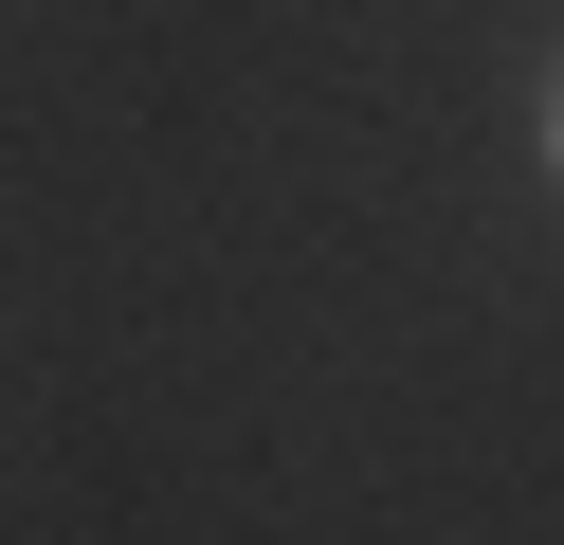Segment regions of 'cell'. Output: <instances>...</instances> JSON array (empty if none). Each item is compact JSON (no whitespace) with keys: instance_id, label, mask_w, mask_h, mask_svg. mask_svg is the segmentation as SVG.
<instances>
[{"instance_id":"obj_1","label":"cell","mask_w":564,"mask_h":545,"mask_svg":"<svg viewBox=\"0 0 564 545\" xmlns=\"http://www.w3.org/2000/svg\"><path fill=\"white\" fill-rule=\"evenodd\" d=\"M546 182H564V73H546Z\"/></svg>"}]
</instances>
